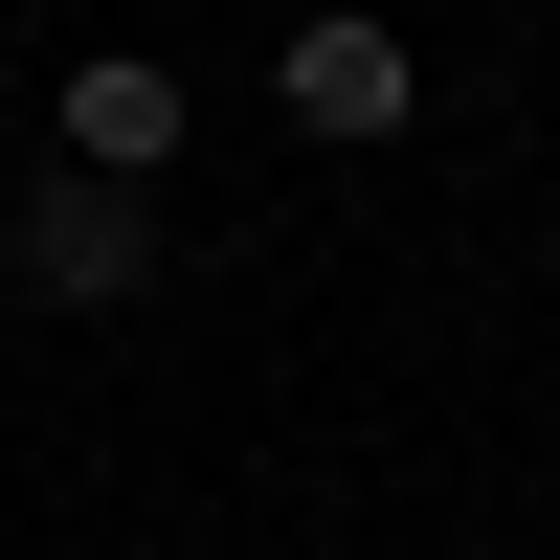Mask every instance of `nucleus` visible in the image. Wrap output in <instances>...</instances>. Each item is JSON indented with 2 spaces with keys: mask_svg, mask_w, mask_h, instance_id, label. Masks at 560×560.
<instances>
[{
  "mask_svg": "<svg viewBox=\"0 0 560 560\" xmlns=\"http://www.w3.org/2000/svg\"><path fill=\"white\" fill-rule=\"evenodd\" d=\"M0 247H23V292H68V314H135V292H158V224H135V179H45Z\"/></svg>",
  "mask_w": 560,
  "mask_h": 560,
  "instance_id": "obj_1",
  "label": "nucleus"
},
{
  "mask_svg": "<svg viewBox=\"0 0 560 560\" xmlns=\"http://www.w3.org/2000/svg\"><path fill=\"white\" fill-rule=\"evenodd\" d=\"M158 158H179V90L135 68V45H113V68H68V179H158Z\"/></svg>",
  "mask_w": 560,
  "mask_h": 560,
  "instance_id": "obj_2",
  "label": "nucleus"
},
{
  "mask_svg": "<svg viewBox=\"0 0 560 560\" xmlns=\"http://www.w3.org/2000/svg\"><path fill=\"white\" fill-rule=\"evenodd\" d=\"M292 113L314 135H404V45L382 23H292Z\"/></svg>",
  "mask_w": 560,
  "mask_h": 560,
  "instance_id": "obj_3",
  "label": "nucleus"
}]
</instances>
